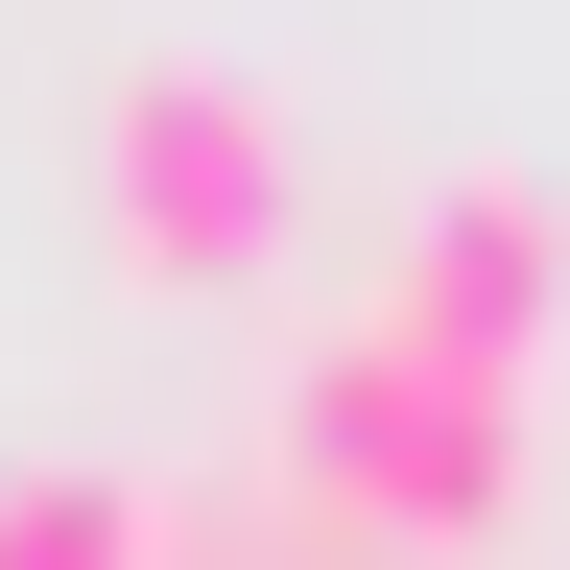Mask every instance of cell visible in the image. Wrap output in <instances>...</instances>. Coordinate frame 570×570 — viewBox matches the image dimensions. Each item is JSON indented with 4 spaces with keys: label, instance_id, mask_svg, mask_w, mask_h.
I'll return each instance as SVG.
<instances>
[{
    "label": "cell",
    "instance_id": "3957f363",
    "mask_svg": "<svg viewBox=\"0 0 570 570\" xmlns=\"http://www.w3.org/2000/svg\"><path fill=\"white\" fill-rule=\"evenodd\" d=\"M381 309H404V333H452V356H499V381H547V309H570V190H523V167H452Z\"/></svg>",
    "mask_w": 570,
    "mask_h": 570
},
{
    "label": "cell",
    "instance_id": "7a4b0ae2",
    "mask_svg": "<svg viewBox=\"0 0 570 570\" xmlns=\"http://www.w3.org/2000/svg\"><path fill=\"white\" fill-rule=\"evenodd\" d=\"M285 214H309V167H285L262 71H119L96 96V238H119V285H238V262H285Z\"/></svg>",
    "mask_w": 570,
    "mask_h": 570
},
{
    "label": "cell",
    "instance_id": "6da1fadb",
    "mask_svg": "<svg viewBox=\"0 0 570 570\" xmlns=\"http://www.w3.org/2000/svg\"><path fill=\"white\" fill-rule=\"evenodd\" d=\"M285 499L309 523H404V547H499L523 523V381L452 333H404L381 285L285 356Z\"/></svg>",
    "mask_w": 570,
    "mask_h": 570
},
{
    "label": "cell",
    "instance_id": "277c9868",
    "mask_svg": "<svg viewBox=\"0 0 570 570\" xmlns=\"http://www.w3.org/2000/svg\"><path fill=\"white\" fill-rule=\"evenodd\" d=\"M0 570H167V523H142V475L48 452V475H0Z\"/></svg>",
    "mask_w": 570,
    "mask_h": 570
}]
</instances>
